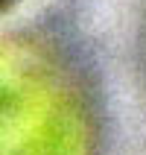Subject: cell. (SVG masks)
<instances>
[{"label": "cell", "instance_id": "cell-1", "mask_svg": "<svg viewBox=\"0 0 146 155\" xmlns=\"http://www.w3.org/2000/svg\"><path fill=\"white\" fill-rule=\"evenodd\" d=\"M0 155H102L94 88L50 38L0 35Z\"/></svg>", "mask_w": 146, "mask_h": 155}, {"label": "cell", "instance_id": "cell-2", "mask_svg": "<svg viewBox=\"0 0 146 155\" xmlns=\"http://www.w3.org/2000/svg\"><path fill=\"white\" fill-rule=\"evenodd\" d=\"M15 3H18V0H0V12H6V9L15 6Z\"/></svg>", "mask_w": 146, "mask_h": 155}]
</instances>
